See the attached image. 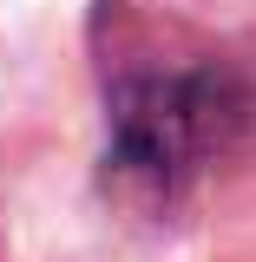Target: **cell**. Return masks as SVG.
Listing matches in <instances>:
<instances>
[{"label": "cell", "instance_id": "obj_1", "mask_svg": "<svg viewBox=\"0 0 256 262\" xmlns=\"http://www.w3.org/2000/svg\"><path fill=\"white\" fill-rule=\"evenodd\" d=\"M250 92L217 72H145L112 98L105 164L131 196H178L204 164H217L250 125Z\"/></svg>", "mask_w": 256, "mask_h": 262}]
</instances>
